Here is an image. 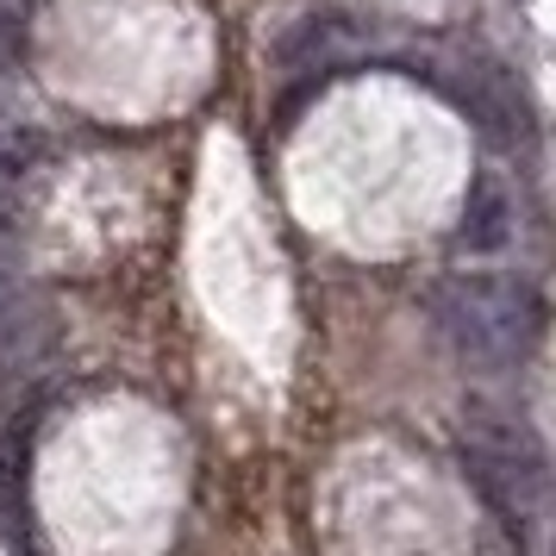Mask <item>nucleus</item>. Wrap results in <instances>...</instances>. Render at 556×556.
Wrapping results in <instances>:
<instances>
[{
  "mask_svg": "<svg viewBox=\"0 0 556 556\" xmlns=\"http://www.w3.org/2000/svg\"><path fill=\"white\" fill-rule=\"evenodd\" d=\"M519 231V206H513V188L501 176H476L469 181V201H463V219H456V244L469 256H501Z\"/></svg>",
  "mask_w": 556,
  "mask_h": 556,
  "instance_id": "obj_3",
  "label": "nucleus"
},
{
  "mask_svg": "<svg viewBox=\"0 0 556 556\" xmlns=\"http://www.w3.org/2000/svg\"><path fill=\"white\" fill-rule=\"evenodd\" d=\"M51 331H56V319L45 313V301L26 294L20 281L0 276V376H13V369L38 363L45 344H51Z\"/></svg>",
  "mask_w": 556,
  "mask_h": 556,
  "instance_id": "obj_4",
  "label": "nucleus"
},
{
  "mask_svg": "<svg viewBox=\"0 0 556 556\" xmlns=\"http://www.w3.org/2000/svg\"><path fill=\"white\" fill-rule=\"evenodd\" d=\"M26 26H31V0H0V70L20 56V45H26Z\"/></svg>",
  "mask_w": 556,
  "mask_h": 556,
  "instance_id": "obj_6",
  "label": "nucleus"
},
{
  "mask_svg": "<svg viewBox=\"0 0 556 556\" xmlns=\"http://www.w3.org/2000/svg\"><path fill=\"white\" fill-rule=\"evenodd\" d=\"M363 45V26H356L351 13H313L301 26L281 38V63H331V56H351Z\"/></svg>",
  "mask_w": 556,
  "mask_h": 556,
  "instance_id": "obj_5",
  "label": "nucleus"
},
{
  "mask_svg": "<svg viewBox=\"0 0 556 556\" xmlns=\"http://www.w3.org/2000/svg\"><path fill=\"white\" fill-rule=\"evenodd\" d=\"M431 319L451 338V351L476 369H506L538 344L544 331V301L538 288L519 276H494V269H469V276L438 281L431 294Z\"/></svg>",
  "mask_w": 556,
  "mask_h": 556,
  "instance_id": "obj_1",
  "label": "nucleus"
},
{
  "mask_svg": "<svg viewBox=\"0 0 556 556\" xmlns=\"http://www.w3.org/2000/svg\"><path fill=\"white\" fill-rule=\"evenodd\" d=\"M463 469L476 481V494L501 513L506 531L526 538L544 519L551 501V456L538 444L526 419H513L501 406H469L463 413Z\"/></svg>",
  "mask_w": 556,
  "mask_h": 556,
  "instance_id": "obj_2",
  "label": "nucleus"
}]
</instances>
